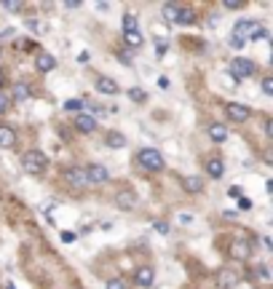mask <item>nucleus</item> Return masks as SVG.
Returning a JSON list of instances; mask_svg holds the SVG:
<instances>
[{"label":"nucleus","mask_w":273,"mask_h":289,"mask_svg":"<svg viewBox=\"0 0 273 289\" xmlns=\"http://www.w3.org/2000/svg\"><path fill=\"white\" fill-rule=\"evenodd\" d=\"M124 43H126V49H139L145 43V38L139 32H124Z\"/></svg>","instance_id":"6ab92c4d"},{"label":"nucleus","mask_w":273,"mask_h":289,"mask_svg":"<svg viewBox=\"0 0 273 289\" xmlns=\"http://www.w3.org/2000/svg\"><path fill=\"white\" fill-rule=\"evenodd\" d=\"M0 57H3V51H0Z\"/></svg>","instance_id":"c03bdc74"},{"label":"nucleus","mask_w":273,"mask_h":289,"mask_svg":"<svg viewBox=\"0 0 273 289\" xmlns=\"http://www.w3.org/2000/svg\"><path fill=\"white\" fill-rule=\"evenodd\" d=\"M177 11H180V6H174V3H166V6L161 8V14H164L166 22H174V19H177Z\"/></svg>","instance_id":"4be33fe9"},{"label":"nucleus","mask_w":273,"mask_h":289,"mask_svg":"<svg viewBox=\"0 0 273 289\" xmlns=\"http://www.w3.org/2000/svg\"><path fill=\"white\" fill-rule=\"evenodd\" d=\"M3 8H6V11H22V8H24V3H19V0H6V3H3Z\"/></svg>","instance_id":"a878e982"},{"label":"nucleus","mask_w":273,"mask_h":289,"mask_svg":"<svg viewBox=\"0 0 273 289\" xmlns=\"http://www.w3.org/2000/svg\"><path fill=\"white\" fill-rule=\"evenodd\" d=\"M62 241H64V244H72V241H75V233H72V230H64V233H62Z\"/></svg>","instance_id":"473e14b6"},{"label":"nucleus","mask_w":273,"mask_h":289,"mask_svg":"<svg viewBox=\"0 0 273 289\" xmlns=\"http://www.w3.org/2000/svg\"><path fill=\"white\" fill-rule=\"evenodd\" d=\"M155 49H158V54H164L166 51V43L164 40H155Z\"/></svg>","instance_id":"58836bf2"},{"label":"nucleus","mask_w":273,"mask_h":289,"mask_svg":"<svg viewBox=\"0 0 273 289\" xmlns=\"http://www.w3.org/2000/svg\"><path fill=\"white\" fill-rule=\"evenodd\" d=\"M262 91H265L268 97L273 94V78H265V80H262Z\"/></svg>","instance_id":"7c9ffc66"},{"label":"nucleus","mask_w":273,"mask_h":289,"mask_svg":"<svg viewBox=\"0 0 273 289\" xmlns=\"http://www.w3.org/2000/svg\"><path fill=\"white\" fill-rule=\"evenodd\" d=\"M107 289H126V284H124V278H110Z\"/></svg>","instance_id":"c85d7f7f"},{"label":"nucleus","mask_w":273,"mask_h":289,"mask_svg":"<svg viewBox=\"0 0 273 289\" xmlns=\"http://www.w3.org/2000/svg\"><path fill=\"white\" fill-rule=\"evenodd\" d=\"M185 190L187 193H201V188H204V182H201V177H185Z\"/></svg>","instance_id":"aec40b11"},{"label":"nucleus","mask_w":273,"mask_h":289,"mask_svg":"<svg viewBox=\"0 0 273 289\" xmlns=\"http://www.w3.org/2000/svg\"><path fill=\"white\" fill-rule=\"evenodd\" d=\"M27 97H30V89H27V83H16V86H14V99H16V102H24Z\"/></svg>","instance_id":"5701e85b"},{"label":"nucleus","mask_w":273,"mask_h":289,"mask_svg":"<svg viewBox=\"0 0 273 289\" xmlns=\"http://www.w3.org/2000/svg\"><path fill=\"white\" fill-rule=\"evenodd\" d=\"M115 207L124 209V212H131V209L137 207V193L134 190H121L115 195Z\"/></svg>","instance_id":"6e6552de"},{"label":"nucleus","mask_w":273,"mask_h":289,"mask_svg":"<svg viewBox=\"0 0 273 289\" xmlns=\"http://www.w3.org/2000/svg\"><path fill=\"white\" fill-rule=\"evenodd\" d=\"M239 209H241V212L252 209V201H249V198H239Z\"/></svg>","instance_id":"72a5a7b5"},{"label":"nucleus","mask_w":273,"mask_h":289,"mask_svg":"<svg viewBox=\"0 0 273 289\" xmlns=\"http://www.w3.org/2000/svg\"><path fill=\"white\" fill-rule=\"evenodd\" d=\"M158 86H161V89H169V78H166V75L158 78Z\"/></svg>","instance_id":"ea45409f"},{"label":"nucleus","mask_w":273,"mask_h":289,"mask_svg":"<svg viewBox=\"0 0 273 289\" xmlns=\"http://www.w3.org/2000/svg\"><path fill=\"white\" fill-rule=\"evenodd\" d=\"M255 75V62L252 59H244V57H236V59H230V78H252Z\"/></svg>","instance_id":"20e7f679"},{"label":"nucleus","mask_w":273,"mask_h":289,"mask_svg":"<svg viewBox=\"0 0 273 289\" xmlns=\"http://www.w3.org/2000/svg\"><path fill=\"white\" fill-rule=\"evenodd\" d=\"M35 67L41 72H51L56 67V59L51 57V54H37V57H35Z\"/></svg>","instance_id":"ddd939ff"},{"label":"nucleus","mask_w":273,"mask_h":289,"mask_svg":"<svg viewBox=\"0 0 273 289\" xmlns=\"http://www.w3.org/2000/svg\"><path fill=\"white\" fill-rule=\"evenodd\" d=\"M153 281H155V270L153 268H139L137 270V284L139 286H153Z\"/></svg>","instance_id":"2eb2a0df"},{"label":"nucleus","mask_w":273,"mask_h":289,"mask_svg":"<svg viewBox=\"0 0 273 289\" xmlns=\"http://www.w3.org/2000/svg\"><path fill=\"white\" fill-rule=\"evenodd\" d=\"M236 284H239V273H236V270H220L217 289H233Z\"/></svg>","instance_id":"9d476101"},{"label":"nucleus","mask_w":273,"mask_h":289,"mask_svg":"<svg viewBox=\"0 0 273 289\" xmlns=\"http://www.w3.org/2000/svg\"><path fill=\"white\" fill-rule=\"evenodd\" d=\"M75 129H78L81 134H91L94 129H97V120H94V115H89V113H78V118H75Z\"/></svg>","instance_id":"1a4fd4ad"},{"label":"nucleus","mask_w":273,"mask_h":289,"mask_svg":"<svg viewBox=\"0 0 273 289\" xmlns=\"http://www.w3.org/2000/svg\"><path fill=\"white\" fill-rule=\"evenodd\" d=\"M86 180H89V185H102V182L110 180V172L105 169V166H99V163H91L86 169Z\"/></svg>","instance_id":"0eeeda50"},{"label":"nucleus","mask_w":273,"mask_h":289,"mask_svg":"<svg viewBox=\"0 0 273 289\" xmlns=\"http://www.w3.org/2000/svg\"><path fill=\"white\" fill-rule=\"evenodd\" d=\"M233 38L239 43H247V40H257V38H268V32L262 30V24L257 19H241L233 27Z\"/></svg>","instance_id":"f257e3e1"},{"label":"nucleus","mask_w":273,"mask_h":289,"mask_svg":"<svg viewBox=\"0 0 273 289\" xmlns=\"http://www.w3.org/2000/svg\"><path fill=\"white\" fill-rule=\"evenodd\" d=\"M228 195H230V198H241V188H239V185H233V188L228 190Z\"/></svg>","instance_id":"c9c22d12"},{"label":"nucleus","mask_w":273,"mask_h":289,"mask_svg":"<svg viewBox=\"0 0 273 289\" xmlns=\"http://www.w3.org/2000/svg\"><path fill=\"white\" fill-rule=\"evenodd\" d=\"M14 145H16V132L11 126H0V147H3V150H11Z\"/></svg>","instance_id":"9b49d317"},{"label":"nucleus","mask_w":273,"mask_h":289,"mask_svg":"<svg viewBox=\"0 0 273 289\" xmlns=\"http://www.w3.org/2000/svg\"><path fill=\"white\" fill-rule=\"evenodd\" d=\"M78 62L86 64V62H89V51H81V54H78Z\"/></svg>","instance_id":"e433bc0d"},{"label":"nucleus","mask_w":273,"mask_h":289,"mask_svg":"<svg viewBox=\"0 0 273 289\" xmlns=\"http://www.w3.org/2000/svg\"><path fill=\"white\" fill-rule=\"evenodd\" d=\"M118 59H121V62H124V64H131V57H129V54H124V51H121V54H118Z\"/></svg>","instance_id":"4c0bfd02"},{"label":"nucleus","mask_w":273,"mask_h":289,"mask_svg":"<svg viewBox=\"0 0 273 289\" xmlns=\"http://www.w3.org/2000/svg\"><path fill=\"white\" fill-rule=\"evenodd\" d=\"M97 91H99V94H110V97H115L118 91H121V86H118V83L112 80V78H99V80H97Z\"/></svg>","instance_id":"f8f14e48"},{"label":"nucleus","mask_w":273,"mask_h":289,"mask_svg":"<svg viewBox=\"0 0 273 289\" xmlns=\"http://www.w3.org/2000/svg\"><path fill=\"white\" fill-rule=\"evenodd\" d=\"M3 80H6V75H3V70H0V86H3Z\"/></svg>","instance_id":"79ce46f5"},{"label":"nucleus","mask_w":273,"mask_h":289,"mask_svg":"<svg viewBox=\"0 0 273 289\" xmlns=\"http://www.w3.org/2000/svg\"><path fill=\"white\" fill-rule=\"evenodd\" d=\"M121 27H124V32H137V16L134 14H126L124 22H121Z\"/></svg>","instance_id":"b1692460"},{"label":"nucleus","mask_w":273,"mask_h":289,"mask_svg":"<svg viewBox=\"0 0 273 289\" xmlns=\"http://www.w3.org/2000/svg\"><path fill=\"white\" fill-rule=\"evenodd\" d=\"M155 230H158V233H164V236H166V233H169V225H166L164 220H158V222H155Z\"/></svg>","instance_id":"f704fd0d"},{"label":"nucleus","mask_w":273,"mask_h":289,"mask_svg":"<svg viewBox=\"0 0 273 289\" xmlns=\"http://www.w3.org/2000/svg\"><path fill=\"white\" fill-rule=\"evenodd\" d=\"M206 169H209V177H212V180H220V177L225 174V163L220 161V158H212V161L206 163Z\"/></svg>","instance_id":"dca6fc26"},{"label":"nucleus","mask_w":273,"mask_h":289,"mask_svg":"<svg viewBox=\"0 0 273 289\" xmlns=\"http://www.w3.org/2000/svg\"><path fill=\"white\" fill-rule=\"evenodd\" d=\"M8 107H11V97L0 91V115H3V113H8Z\"/></svg>","instance_id":"bb28decb"},{"label":"nucleus","mask_w":273,"mask_h":289,"mask_svg":"<svg viewBox=\"0 0 273 289\" xmlns=\"http://www.w3.org/2000/svg\"><path fill=\"white\" fill-rule=\"evenodd\" d=\"M64 182H67L70 188H75V190H83V188L89 185L86 169H78V166H67V169H64Z\"/></svg>","instance_id":"39448f33"},{"label":"nucleus","mask_w":273,"mask_h":289,"mask_svg":"<svg viewBox=\"0 0 273 289\" xmlns=\"http://www.w3.org/2000/svg\"><path fill=\"white\" fill-rule=\"evenodd\" d=\"M225 113H228V118L233 120V123H244V120H249L252 110L247 105H241V102H230V105L225 107Z\"/></svg>","instance_id":"423d86ee"},{"label":"nucleus","mask_w":273,"mask_h":289,"mask_svg":"<svg viewBox=\"0 0 273 289\" xmlns=\"http://www.w3.org/2000/svg\"><path fill=\"white\" fill-rule=\"evenodd\" d=\"M129 97L134 99V102H145V99H147V94H145L142 89H131V91H129Z\"/></svg>","instance_id":"cd10ccee"},{"label":"nucleus","mask_w":273,"mask_h":289,"mask_svg":"<svg viewBox=\"0 0 273 289\" xmlns=\"http://www.w3.org/2000/svg\"><path fill=\"white\" fill-rule=\"evenodd\" d=\"M6 289H16V286H14V284H8V286H6Z\"/></svg>","instance_id":"37998d69"},{"label":"nucleus","mask_w":273,"mask_h":289,"mask_svg":"<svg viewBox=\"0 0 273 289\" xmlns=\"http://www.w3.org/2000/svg\"><path fill=\"white\" fill-rule=\"evenodd\" d=\"M230 255L236 260H244L249 255V244H247V241H233V244H230Z\"/></svg>","instance_id":"f3484780"},{"label":"nucleus","mask_w":273,"mask_h":289,"mask_svg":"<svg viewBox=\"0 0 273 289\" xmlns=\"http://www.w3.org/2000/svg\"><path fill=\"white\" fill-rule=\"evenodd\" d=\"M22 166H24V172H30V174H43L46 166H49V158H46L43 150H30V153H24Z\"/></svg>","instance_id":"7ed1b4c3"},{"label":"nucleus","mask_w":273,"mask_h":289,"mask_svg":"<svg viewBox=\"0 0 273 289\" xmlns=\"http://www.w3.org/2000/svg\"><path fill=\"white\" fill-rule=\"evenodd\" d=\"M257 273H260V278H262V281H270V270H268L265 265H260V268H257Z\"/></svg>","instance_id":"2f4dec72"},{"label":"nucleus","mask_w":273,"mask_h":289,"mask_svg":"<svg viewBox=\"0 0 273 289\" xmlns=\"http://www.w3.org/2000/svg\"><path fill=\"white\" fill-rule=\"evenodd\" d=\"M174 22H177V24H193V22H196V14L190 11V8H180Z\"/></svg>","instance_id":"412c9836"},{"label":"nucleus","mask_w":273,"mask_h":289,"mask_svg":"<svg viewBox=\"0 0 273 289\" xmlns=\"http://www.w3.org/2000/svg\"><path fill=\"white\" fill-rule=\"evenodd\" d=\"M209 137L214 139V142H225V139H228V129H225L222 123H212L209 126Z\"/></svg>","instance_id":"a211bd4d"},{"label":"nucleus","mask_w":273,"mask_h":289,"mask_svg":"<svg viewBox=\"0 0 273 289\" xmlns=\"http://www.w3.org/2000/svg\"><path fill=\"white\" fill-rule=\"evenodd\" d=\"M27 27H30V30H41V24H37L35 19H30V22H27Z\"/></svg>","instance_id":"a19ab883"},{"label":"nucleus","mask_w":273,"mask_h":289,"mask_svg":"<svg viewBox=\"0 0 273 289\" xmlns=\"http://www.w3.org/2000/svg\"><path fill=\"white\" fill-rule=\"evenodd\" d=\"M137 163L147 172H164V155L158 153L155 147H145V150L137 155Z\"/></svg>","instance_id":"f03ea898"},{"label":"nucleus","mask_w":273,"mask_h":289,"mask_svg":"<svg viewBox=\"0 0 273 289\" xmlns=\"http://www.w3.org/2000/svg\"><path fill=\"white\" fill-rule=\"evenodd\" d=\"M83 107H86L83 99H67L64 102V110H70V113H83Z\"/></svg>","instance_id":"393cba45"},{"label":"nucleus","mask_w":273,"mask_h":289,"mask_svg":"<svg viewBox=\"0 0 273 289\" xmlns=\"http://www.w3.org/2000/svg\"><path fill=\"white\" fill-rule=\"evenodd\" d=\"M222 6L228 8V11H239V8H244V3H239V0H225Z\"/></svg>","instance_id":"c756f323"},{"label":"nucleus","mask_w":273,"mask_h":289,"mask_svg":"<svg viewBox=\"0 0 273 289\" xmlns=\"http://www.w3.org/2000/svg\"><path fill=\"white\" fill-rule=\"evenodd\" d=\"M105 145L110 147V150H121V147L126 145V137L121 134V132H107L105 134Z\"/></svg>","instance_id":"4468645a"}]
</instances>
